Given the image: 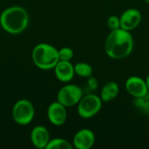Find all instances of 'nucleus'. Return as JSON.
Returning <instances> with one entry per match:
<instances>
[{"label": "nucleus", "instance_id": "obj_19", "mask_svg": "<svg viewBox=\"0 0 149 149\" xmlns=\"http://www.w3.org/2000/svg\"><path fill=\"white\" fill-rule=\"evenodd\" d=\"M107 25L111 31L120 28V18L117 16H111L107 19Z\"/></svg>", "mask_w": 149, "mask_h": 149}, {"label": "nucleus", "instance_id": "obj_11", "mask_svg": "<svg viewBox=\"0 0 149 149\" xmlns=\"http://www.w3.org/2000/svg\"><path fill=\"white\" fill-rule=\"evenodd\" d=\"M31 141L32 145L38 149L46 148L50 141V134L44 126H37L31 132Z\"/></svg>", "mask_w": 149, "mask_h": 149}, {"label": "nucleus", "instance_id": "obj_4", "mask_svg": "<svg viewBox=\"0 0 149 149\" xmlns=\"http://www.w3.org/2000/svg\"><path fill=\"white\" fill-rule=\"evenodd\" d=\"M35 116V108L33 104L28 100H17L12 108L13 120L20 126L30 124Z\"/></svg>", "mask_w": 149, "mask_h": 149}, {"label": "nucleus", "instance_id": "obj_15", "mask_svg": "<svg viewBox=\"0 0 149 149\" xmlns=\"http://www.w3.org/2000/svg\"><path fill=\"white\" fill-rule=\"evenodd\" d=\"M74 72H75V74H77L80 77L88 78V77L92 76L93 67L87 63L80 62L74 65Z\"/></svg>", "mask_w": 149, "mask_h": 149}, {"label": "nucleus", "instance_id": "obj_17", "mask_svg": "<svg viewBox=\"0 0 149 149\" xmlns=\"http://www.w3.org/2000/svg\"><path fill=\"white\" fill-rule=\"evenodd\" d=\"M73 57V51L69 47H63L58 50V58L62 61H70Z\"/></svg>", "mask_w": 149, "mask_h": 149}, {"label": "nucleus", "instance_id": "obj_3", "mask_svg": "<svg viewBox=\"0 0 149 149\" xmlns=\"http://www.w3.org/2000/svg\"><path fill=\"white\" fill-rule=\"evenodd\" d=\"M31 58L34 65L41 70L54 69L59 61L58 50L52 45L41 43L33 48Z\"/></svg>", "mask_w": 149, "mask_h": 149}, {"label": "nucleus", "instance_id": "obj_9", "mask_svg": "<svg viewBox=\"0 0 149 149\" xmlns=\"http://www.w3.org/2000/svg\"><path fill=\"white\" fill-rule=\"evenodd\" d=\"M141 17V13L137 9H128L125 10L120 17V28L130 31L140 24Z\"/></svg>", "mask_w": 149, "mask_h": 149}, {"label": "nucleus", "instance_id": "obj_1", "mask_svg": "<svg viewBox=\"0 0 149 149\" xmlns=\"http://www.w3.org/2000/svg\"><path fill=\"white\" fill-rule=\"evenodd\" d=\"M134 49V38L128 31L121 28L112 31L105 42V52L112 58L122 59Z\"/></svg>", "mask_w": 149, "mask_h": 149}, {"label": "nucleus", "instance_id": "obj_21", "mask_svg": "<svg viewBox=\"0 0 149 149\" xmlns=\"http://www.w3.org/2000/svg\"><path fill=\"white\" fill-rule=\"evenodd\" d=\"M145 1V3H149V0H144Z\"/></svg>", "mask_w": 149, "mask_h": 149}, {"label": "nucleus", "instance_id": "obj_12", "mask_svg": "<svg viewBox=\"0 0 149 149\" xmlns=\"http://www.w3.org/2000/svg\"><path fill=\"white\" fill-rule=\"evenodd\" d=\"M55 75L61 82H69L72 79L75 72L74 65L70 61L59 60L54 67Z\"/></svg>", "mask_w": 149, "mask_h": 149}, {"label": "nucleus", "instance_id": "obj_10", "mask_svg": "<svg viewBox=\"0 0 149 149\" xmlns=\"http://www.w3.org/2000/svg\"><path fill=\"white\" fill-rule=\"evenodd\" d=\"M73 146L78 149L91 148L95 142V135L90 129H81L73 137Z\"/></svg>", "mask_w": 149, "mask_h": 149}, {"label": "nucleus", "instance_id": "obj_20", "mask_svg": "<svg viewBox=\"0 0 149 149\" xmlns=\"http://www.w3.org/2000/svg\"><path fill=\"white\" fill-rule=\"evenodd\" d=\"M146 82H147L148 88V91H149V74H148V78H147V79H146Z\"/></svg>", "mask_w": 149, "mask_h": 149}, {"label": "nucleus", "instance_id": "obj_16", "mask_svg": "<svg viewBox=\"0 0 149 149\" xmlns=\"http://www.w3.org/2000/svg\"><path fill=\"white\" fill-rule=\"evenodd\" d=\"M72 145L65 139L56 138L50 140L45 149H72Z\"/></svg>", "mask_w": 149, "mask_h": 149}, {"label": "nucleus", "instance_id": "obj_18", "mask_svg": "<svg viewBox=\"0 0 149 149\" xmlns=\"http://www.w3.org/2000/svg\"><path fill=\"white\" fill-rule=\"evenodd\" d=\"M98 80L94 77H88V79L86 83V89L88 92V93H92L93 92H95L98 88Z\"/></svg>", "mask_w": 149, "mask_h": 149}, {"label": "nucleus", "instance_id": "obj_2", "mask_svg": "<svg viewBox=\"0 0 149 149\" xmlns=\"http://www.w3.org/2000/svg\"><path fill=\"white\" fill-rule=\"evenodd\" d=\"M29 24V14L21 6H11L5 9L0 16V25L10 34L23 32Z\"/></svg>", "mask_w": 149, "mask_h": 149}, {"label": "nucleus", "instance_id": "obj_7", "mask_svg": "<svg viewBox=\"0 0 149 149\" xmlns=\"http://www.w3.org/2000/svg\"><path fill=\"white\" fill-rule=\"evenodd\" d=\"M47 117L49 121L54 126H62L66 121V107L58 100L52 102L47 109Z\"/></svg>", "mask_w": 149, "mask_h": 149}, {"label": "nucleus", "instance_id": "obj_5", "mask_svg": "<svg viewBox=\"0 0 149 149\" xmlns=\"http://www.w3.org/2000/svg\"><path fill=\"white\" fill-rule=\"evenodd\" d=\"M102 100L93 93H88L82 97L78 103V113L81 118L89 119L96 115L101 109Z\"/></svg>", "mask_w": 149, "mask_h": 149}, {"label": "nucleus", "instance_id": "obj_8", "mask_svg": "<svg viewBox=\"0 0 149 149\" xmlns=\"http://www.w3.org/2000/svg\"><path fill=\"white\" fill-rule=\"evenodd\" d=\"M125 86L127 93L134 98L141 97L149 92L146 80L137 76L128 78L126 81Z\"/></svg>", "mask_w": 149, "mask_h": 149}, {"label": "nucleus", "instance_id": "obj_13", "mask_svg": "<svg viewBox=\"0 0 149 149\" xmlns=\"http://www.w3.org/2000/svg\"><path fill=\"white\" fill-rule=\"evenodd\" d=\"M119 93V86L114 81H109L104 85L101 90L100 98L102 101L108 102L117 97Z\"/></svg>", "mask_w": 149, "mask_h": 149}, {"label": "nucleus", "instance_id": "obj_6", "mask_svg": "<svg viewBox=\"0 0 149 149\" xmlns=\"http://www.w3.org/2000/svg\"><path fill=\"white\" fill-rule=\"evenodd\" d=\"M83 97V90L76 85H66L58 93L57 100L66 107L77 105Z\"/></svg>", "mask_w": 149, "mask_h": 149}, {"label": "nucleus", "instance_id": "obj_14", "mask_svg": "<svg viewBox=\"0 0 149 149\" xmlns=\"http://www.w3.org/2000/svg\"><path fill=\"white\" fill-rule=\"evenodd\" d=\"M134 105L141 113L149 115V92L141 97L135 98Z\"/></svg>", "mask_w": 149, "mask_h": 149}]
</instances>
